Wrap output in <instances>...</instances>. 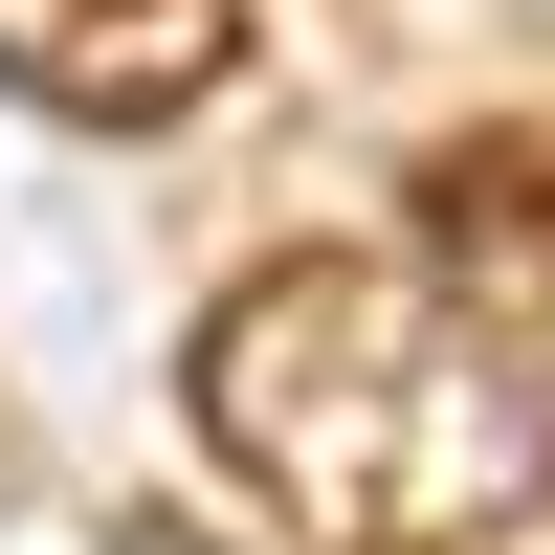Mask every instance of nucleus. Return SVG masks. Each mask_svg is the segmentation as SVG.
Returning a JSON list of instances; mask_svg holds the SVG:
<instances>
[{
	"label": "nucleus",
	"mask_w": 555,
	"mask_h": 555,
	"mask_svg": "<svg viewBox=\"0 0 555 555\" xmlns=\"http://www.w3.org/2000/svg\"><path fill=\"white\" fill-rule=\"evenodd\" d=\"M201 444L289 555H467L555 489V400L512 378V334L378 245H289L201 311Z\"/></svg>",
	"instance_id": "1"
},
{
	"label": "nucleus",
	"mask_w": 555,
	"mask_h": 555,
	"mask_svg": "<svg viewBox=\"0 0 555 555\" xmlns=\"http://www.w3.org/2000/svg\"><path fill=\"white\" fill-rule=\"evenodd\" d=\"M245 67V0H0V89L67 133H156Z\"/></svg>",
	"instance_id": "2"
},
{
	"label": "nucleus",
	"mask_w": 555,
	"mask_h": 555,
	"mask_svg": "<svg viewBox=\"0 0 555 555\" xmlns=\"http://www.w3.org/2000/svg\"><path fill=\"white\" fill-rule=\"evenodd\" d=\"M423 267L489 334H555V133H467V156L423 178Z\"/></svg>",
	"instance_id": "3"
}]
</instances>
